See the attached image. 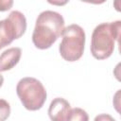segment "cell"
I'll return each mask as SVG.
<instances>
[{
    "label": "cell",
    "instance_id": "obj_1",
    "mask_svg": "<svg viewBox=\"0 0 121 121\" xmlns=\"http://www.w3.org/2000/svg\"><path fill=\"white\" fill-rule=\"evenodd\" d=\"M64 28V19L57 11L44 10L37 19L32 34V42L39 49H47L58 40Z\"/></svg>",
    "mask_w": 121,
    "mask_h": 121
},
{
    "label": "cell",
    "instance_id": "obj_2",
    "mask_svg": "<svg viewBox=\"0 0 121 121\" xmlns=\"http://www.w3.org/2000/svg\"><path fill=\"white\" fill-rule=\"evenodd\" d=\"M121 21L101 23L96 26L91 37V53L96 60L109 58L114 50L115 41L119 40Z\"/></svg>",
    "mask_w": 121,
    "mask_h": 121
},
{
    "label": "cell",
    "instance_id": "obj_3",
    "mask_svg": "<svg viewBox=\"0 0 121 121\" xmlns=\"http://www.w3.org/2000/svg\"><path fill=\"white\" fill-rule=\"evenodd\" d=\"M61 36L59 46L61 58L70 62L79 60L83 55L86 40L83 28L77 24L69 25L63 28Z\"/></svg>",
    "mask_w": 121,
    "mask_h": 121
},
{
    "label": "cell",
    "instance_id": "obj_4",
    "mask_svg": "<svg viewBox=\"0 0 121 121\" xmlns=\"http://www.w3.org/2000/svg\"><path fill=\"white\" fill-rule=\"evenodd\" d=\"M16 93L23 106L28 111L40 110L46 100V91L43 83L35 78H23L16 86Z\"/></svg>",
    "mask_w": 121,
    "mask_h": 121
},
{
    "label": "cell",
    "instance_id": "obj_5",
    "mask_svg": "<svg viewBox=\"0 0 121 121\" xmlns=\"http://www.w3.org/2000/svg\"><path fill=\"white\" fill-rule=\"evenodd\" d=\"M26 29V19L19 10L11 11L0 21V49L10 44L13 40L21 38Z\"/></svg>",
    "mask_w": 121,
    "mask_h": 121
},
{
    "label": "cell",
    "instance_id": "obj_6",
    "mask_svg": "<svg viewBox=\"0 0 121 121\" xmlns=\"http://www.w3.org/2000/svg\"><path fill=\"white\" fill-rule=\"evenodd\" d=\"M70 110V103L66 99L62 97H56L49 105L48 115L51 121H66Z\"/></svg>",
    "mask_w": 121,
    "mask_h": 121
},
{
    "label": "cell",
    "instance_id": "obj_7",
    "mask_svg": "<svg viewBox=\"0 0 121 121\" xmlns=\"http://www.w3.org/2000/svg\"><path fill=\"white\" fill-rule=\"evenodd\" d=\"M22 50L20 47H10L0 55V72L12 69L20 60Z\"/></svg>",
    "mask_w": 121,
    "mask_h": 121
},
{
    "label": "cell",
    "instance_id": "obj_8",
    "mask_svg": "<svg viewBox=\"0 0 121 121\" xmlns=\"http://www.w3.org/2000/svg\"><path fill=\"white\" fill-rule=\"evenodd\" d=\"M66 121H89V115L81 108H73L70 110Z\"/></svg>",
    "mask_w": 121,
    "mask_h": 121
},
{
    "label": "cell",
    "instance_id": "obj_9",
    "mask_svg": "<svg viewBox=\"0 0 121 121\" xmlns=\"http://www.w3.org/2000/svg\"><path fill=\"white\" fill-rule=\"evenodd\" d=\"M9 114H10L9 103L5 99L0 98V121H5L6 119H8Z\"/></svg>",
    "mask_w": 121,
    "mask_h": 121
},
{
    "label": "cell",
    "instance_id": "obj_10",
    "mask_svg": "<svg viewBox=\"0 0 121 121\" xmlns=\"http://www.w3.org/2000/svg\"><path fill=\"white\" fill-rule=\"evenodd\" d=\"M13 5L12 0H0V11L9 10Z\"/></svg>",
    "mask_w": 121,
    "mask_h": 121
},
{
    "label": "cell",
    "instance_id": "obj_11",
    "mask_svg": "<svg viewBox=\"0 0 121 121\" xmlns=\"http://www.w3.org/2000/svg\"><path fill=\"white\" fill-rule=\"evenodd\" d=\"M94 121H115V119L108 113H101V114L96 115Z\"/></svg>",
    "mask_w": 121,
    "mask_h": 121
},
{
    "label": "cell",
    "instance_id": "obj_12",
    "mask_svg": "<svg viewBox=\"0 0 121 121\" xmlns=\"http://www.w3.org/2000/svg\"><path fill=\"white\" fill-rule=\"evenodd\" d=\"M3 82H4V78H3V76L0 73V87L3 85Z\"/></svg>",
    "mask_w": 121,
    "mask_h": 121
}]
</instances>
